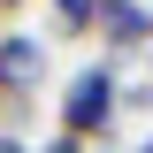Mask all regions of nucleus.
Returning <instances> with one entry per match:
<instances>
[{"label":"nucleus","mask_w":153,"mask_h":153,"mask_svg":"<svg viewBox=\"0 0 153 153\" xmlns=\"http://www.w3.org/2000/svg\"><path fill=\"white\" fill-rule=\"evenodd\" d=\"M61 138H76V146H92V138H107L115 123H123V76L107 69V61H84V69H69V84H61Z\"/></svg>","instance_id":"obj_1"},{"label":"nucleus","mask_w":153,"mask_h":153,"mask_svg":"<svg viewBox=\"0 0 153 153\" xmlns=\"http://www.w3.org/2000/svg\"><path fill=\"white\" fill-rule=\"evenodd\" d=\"M92 38L115 46V54H153V8L146 0H107L92 16Z\"/></svg>","instance_id":"obj_2"},{"label":"nucleus","mask_w":153,"mask_h":153,"mask_svg":"<svg viewBox=\"0 0 153 153\" xmlns=\"http://www.w3.org/2000/svg\"><path fill=\"white\" fill-rule=\"evenodd\" d=\"M107 8V0H54V31L61 38H92V16Z\"/></svg>","instance_id":"obj_3"},{"label":"nucleus","mask_w":153,"mask_h":153,"mask_svg":"<svg viewBox=\"0 0 153 153\" xmlns=\"http://www.w3.org/2000/svg\"><path fill=\"white\" fill-rule=\"evenodd\" d=\"M38 153H84V146H76V138H61V130H54V138H46V146H38Z\"/></svg>","instance_id":"obj_4"},{"label":"nucleus","mask_w":153,"mask_h":153,"mask_svg":"<svg viewBox=\"0 0 153 153\" xmlns=\"http://www.w3.org/2000/svg\"><path fill=\"white\" fill-rule=\"evenodd\" d=\"M0 8H23V0H0Z\"/></svg>","instance_id":"obj_5"},{"label":"nucleus","mask_w":153,"mask_h":153,"mask_svg":"<svg viewBox=\"0 0 153 153\" xmlns=\"http://www.w3.org/2000/svg\"><path fill=\"white\" fill-rule=\"evenodd\" d=\"M138 153H153V138H146V146H138Z\"/></svg>","instance_id":"obj_6"},{"label":"nucleus","mask_w":153,"mask_h":153,"mask_svg":"<svg viewBox=\"0 0 153 153\" xmlns=\"http://www.w3.org/2000/svg\"><path fill=\"white\" fill-rule=\"evenodd\" d=\"M146 69H153V54H146Z\"/></svg>","instance_id":"obj_7"}]
</instances>
